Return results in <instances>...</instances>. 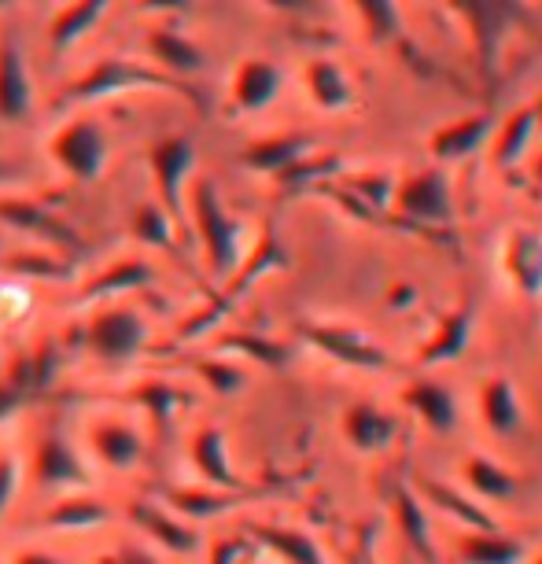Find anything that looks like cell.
I'll return each instance as SVG.
<instances>
[{
  "label": "cell",
  "instance_id": "1",
  "mask_svg": "<svg viewBox=\"0 0 542 564\" xmlns=\"http://www.w3.org/2000/svg\"><path fill=\"white\" fill-rule=\"evenodd\" d=\"M185 218L193 221L210 276L226 284L229 276L240 270L243 254H248V226L221 204L218 185L207 177H196L193 185H188Z\"/></svg>",
  "mask_w": 542,
  "mask_h": 564
},
{
  "label": "cell",
  "instance_id": "2",
  "mask_svg": "<svg viewBox=\"0 0 542 564\" xmlns=\"http://www.w3.org/2000/svg\"><path fill=\"white\" fill-rule=\"evenodd\" d=\"M82 347L89 358H97L100 366L122 369L133 366L137 358L148 355L152 347V325L137 306L115 300L93 306L89 317L82 325Z\"/></svg>",
  "mask_w": 542,
  "mask_h": 564
},
{
  "label": "cell",
  "instance_id": "3",
  "mask_svg": "<svg viewBox=\"0 0 542 564\" xmlns=\"http://www.w3.org/2000/svg\"><path fill=\"white\" fill-rule=\"evenodd\" d=\"M144 89L177 93V97H185V100H196L193 93L185 89V82L155 70L152 63H137L126 56H104L100 63H93L89 70L78 74V78L67 85L63 97H67V104H93V100L119 97V93H144Z\"/></svg>",
  "mask_w": 542,
  "mask_h": 564
},
{
  "label": "cell",
  "instance_id": "4",
  "mask_svg": "<svg viewBox=\"0 0 542 564\" xmlns=\"http://www.w3.org/2000/svg\"><path fill=\"white\" fill-rule=\"evenodd\" d=\"M52 166L63 170L78 185H97L111 166V141L100 119L93 115H74L63 126H56L45 144Z\"/></svg>",
  "mask_w": 542,
  "mask_h": 564
},
{
  "label": "cell",
  "instance_id": "5",
  "mask_svg": "<svg viewBox=\"0 0 542 564\" xmlns=\"http://www.w3.org/2000/svg\"><path fill=\"white\" fill-rule=\"evenodd\" d=\"M148 177L155 185V204L166 210L170 221L181 229L185 221V196H188V185L196 181V163H199V152H196V141L188 133H170V137H159V141L148 148Z\"/></svg>",
  "mask_w": 542,
  "mask_h": 564
},
{
  "label": "cell",
  "instance_id": "6",
  "mask_svg": "<svg viewBox=\"0 0 542 564\" xmlns=\"http://www.w3.org/2000/svg\"><path fill=\"white\" fill-rule=\"evenodd\" d=\"M30 480L37 484V491L56 498L93 491V465L59 429H45L37 435L34 454H30Z\"/></svg>",
  "mask_w": 542,
  "mask_h": 564
},
{
  "label": "cell",
  "instance_id": "7",
  "mask_svg": "<svg viewBox=\"0 0 542 564\" xmlns=\"http://www.w3.org/2000/svg\"><path fill=\"white\" fill-rule=\"evenodd\" d=\"M85 451L108 473L130 476L144 465L148 457V435L137 421L119 417V413H100V417L85 421Z\"/></svg>",
  "mask_w": 542,
  "mask_h": 564
},
{
  "label": "cell",
  "instance_id": "8",
  "mask_svg": "<svg viewBox=\"0 0 542 564\" xmlns=\"http://www.w3.org/2000/svg\"><path fill=\"white\" fill-rule=\"evenodd\" d=\"M0 221L8 229L23 232L41 248L56 251V254H67V259H78L85 251V240L78 237V229L71 221H63L56 210H48L45 204L30 196H15V193H0Z\"/></svg>",
  "mask_w": 542,
  "mask_h": 564
},
{
  "label": "cell",
  "instance_id": "9",
  "mask_svg": "<svg viewBox=\"0 0 542 564\" xmlns=\"http://www.w3.org/2000/svg\"><path fill=\"white\" fill-rule=\"evenodd\" d=\"M295 336H300L306 347H314L317 355L333 358L336 366H344V369H358V372H384V369L391 366L388 350L380 347L373 336L358 333V328H350V325L300 322V325H295Z\"/></svg>",
  "mask_w": 542,
  "mask_h": 564
},
{
  "label": "cell",
  "instance_id": "10",
  "mask_svg": "<svg viewBox=\"0 0 542 564\" xmlns=\"http://www.w3.org/2000/svg\"><path fill=\"white\" fill-rule=\"evenodd\" d=\"M454 8H458L462 19L469 23L484 74H495L506 37L528 19L524 0H454Z\"/></svg>",
  "mask_w": 542,
  "mask_h": 564
},
{
  "label": "cell",
  "instance_id": "11",
  "mask_svg": "<svg viewBox=\"0 0 542 564\" xmlns=\"http://www.w3.org/2000/svg\"><path fill=\"white\" fill-rule=\"evenodd\" d=\"M126 520H130L141 542H148L155 553L193 557V553L204 550V531L188 524V520H181L163 502H152V498H137V502L126 506Z\"/></svg>",
  "mask_w": 542,
  "mask_h": 564
},
{
  "label": "cell",
  "instance_id": "12",
  "mask_svg": "<svg viewBox=\"0 0 542 564\" xmlns=\"http://www.w3.org/2000/svg\"><path fill=\"white\" fill-rule=\"evenodd\" d=\"M188 465H193V473L199 476L204 487L232 491V495L248 491L243 476L237 473V465H232L226 432H221L218 424L207 421V424H199V429H193V435H188Z\"/></svg>",
  "mask_w": 542,
  "mask_h": 564
},
{
  "label": "cell",
  "instance_id": "13",
  "mask_svg": "<svg viewBox=\"0 0 542 564\" xmlns=\"http://www.w3.org/2000/svg\"><path fill=\"white\" fill-rule=\"evenodd\" d=\"M399 215L413 221H429V226H443L454 215L451 185H446L443 170H418V174L395 181V196H391Z\"/></svg>",
  "mask_w": 542,
  "mask_h": 564
},
{
  "label": "cell",
  "instance_id": "14",
  "mask_svg": "<svg viewBox=\"0 0 542 564\" xmlns=\"http://www.w3.org/2000/svg\"><path fill=\"white\" fill-rule=\"evenodd\" d=\"M34 115V78L23 45L4 34L0 37V122L19 126Z\"/></svg>",
  "mask_w": 542,
  "mask_h": 564
},
{
  "label": "cell",
  "instance_id": "15",
  "mask_svg": "<svg viewBox=\"0 0 542 564\" xmlns=\"http://www.w3.org/2000/svg\"><path fill=\"white\" fill-rule=\"evenodd\" d=\"M159 281V270L155 262L141 259V254H126V259H111L97 276L85 281V289L78 292V303L93 306V303H115L130 292H141V289H152Z\"/></svg>",
  "mask_w": 542,
  "mask_h": 564
},
{
  "label": "cell",
  "instance_id": "16",
  "mask_svg": "<svg viewBox=\"0 0 542 564\" xmlns=\"http://www.w3.org/2000/svg\"><path fill=\"white\" fill-rule=\"evenodd\" d=\"M111 506L93 491L59 495L45 513H41V528L56 531V535H89L111 524Z\"/></svg>",
  "mask_w": 542,
  "mask_h": 564
},
{
  "label": "cell",
  "instance_id": "17",
  "mask_svg": "<svg viewBox=\"0 0 542 564\" xmlns=\"http://www.w3.org/2000/svg\"><path fill=\"white\" fill-rule=\"evenodd\" d=\"M281 89H284V74H281L278 63L251 56V59H243L237 70H232L229 104L240 115H254V111L270 108V104L281 97Z\"/></svg>",
  "mask_w": 542,
  "mask_h": 564
},
{
  "label": "cell",
  "instance_id": "18",
  "mask_svg": "<svg viewBox=\"0 0 542 564\" xmlns=\"http://www.w3.org/2000/svg\"><path fill=\"white\" fill-rule=\"evenodd\" d=\"M339 432L358 454H380L399 440V417L377 402H355L339 421Z\"/></svg>",
  "mask_w": 542,
  "mask_h": 564
},
{
  "label": "cell",
  "instance_id": "19",
  "mask_svg": "<svg viewBox=\"0 0 542 564\" xmlns=\"http://www.w3.org/2000/svg\"><path fill=\"white\" fill-rule=\"evenodd\" d=\"M144 48H148L152 67L170 74V78H193V74H199L207 67L204 48L174 26H152L144 37Z\"/></svg>",
  "mask_w": 542,
  "mask_h": 564
},
{
  "label": "cell",
  "instance_id": "20",
  "mask_svg": "<svg viewBox=\"0 0 542 564\" xmlns=\"http://www.w3.org/2000/svg\"><path fill=\"white\" fill-rule=\"evenodd\" d=\"M402 406L435 435H451L458 429V399L451 395V388L432 377L413 380V384L402 388Z\"/></svg>",
  "mask_w": 542,
  "mask_h": 564
},
{
  "label": "cell",
  "instance_id": "21",
  "mask_svg": "<svg viewBox=\"0 0 542 564\" xmlns=\"http://www.w3.org/2000/svg\"><path fill=\"white\" fill-rule=\"evenodd\" d=\"M314 137L311 133H273V137H259L240 152V163L251 170V174H270L278 177L289 166H295L300 159L314 155Z\"/></svg>",
  "mask_w": 542,
  "mask_h": 564
},
{
  "label": "cell",
  "instance_id": "22",
  "mask_svg": "<svg viewBox=\"0 0 542 564\" xmlns=\"http://www.w3.org/2000/svg\"><path fill=\"white\" fill-rule=\"evenodd\" d=\"M502 265L506 276L513 281V289L524 300H542V237L531 229L509 232L502 248Z\"/></svg>",
  "mask_w": 542,
  "mask_h": 564
},
{
  "label": "cell",
  "instance_id": "23",
  "mask_svg": "<svg viewBox=\"0 0 542 564\" xmlns=\"http://www.w3.org/2000/svg\"><path fill=\"white\" fill-rule=\"evenodd\" d=\"M243 535L251 539V546H259L265 553H273L281 564H328L322 546L300 528H284V524H248Z\"/></svg>",
  "mask_w": 542,
  "mask_h": 564
},
{
  "label": "cell",
  "instance_id": "24",
  "mask_svg": "<svg viewBox=\"0 0 542 564\" xmlns=\"http://www.w3.org/2000/svg\"><path fill=\"white\" fill-rule=\"evenodd\" d=\"M59 372H63L59 347L52 344V339H41L30 355H23L12 366V372H8V384H15L19 395L30 402V399L48 395V391L59 384Z\"/></svg>",
  "mask_w": 542,
  "mask_h": 564
},
{
  "label": "cell",
  "instance_id": "25",
  "mask_svg": "<svg viewBox=\"0 0 542 564\" xmlns=\"http://www.w3.org/2000/svg\"><path fill=\"white\" fill-rule=\"evenodd\" d=\"M391 517H395L399 535L406 539V546L418 553L424 564H440L435 557V542H432V517L424 509L421 495H413L410 487H391Z\"/></svg>",
  "mask_w": 542,
  "mask_h": 564
},
{
  "label": "cell",
  "instance_id": "26",
  "mask_svg": "<svg viewBox=\"0 0 542 564\" xmlns=\"http://www.w3.org/2000/svg\"><path fill=\"white\" fill-rule=\"evenodd\" d=\"M248 495H232V491H215V487H166L163 491V502L166 509H174L181 520L188 524H204V520H218L232 513Z\"/></svg>",
  "mask_w": 542,
  "mask_h": 564
},
{
  "label": "cell",
  "instance_id": "27",
  "mask_svg": "<svg viewBox=\"0 0 542 564\" xmlns=\"http://www.w3.org/2000/svg\"><path fill=\"white\" fill-rule=\"evenodd\" d=\"M473 344V303H462L458 311H451L435 325V333L424 339L418 350L421 366H446V361H458Z\"/></svg>",
  "mask_w": 542,
  "mask_h": 564
},
{
  "label": "cell",
  "instance_id": "28",
  "mask_svg": "<svg viewBox=\"0 0 542 564\" xmlns=\"http://www.w3.org/2000/svg\"><path fill=\"white\" fill-rule=\"evenodd\" d=\"M495 133V115H469V119H458L451 126H443L440 133H432L429 152L440 163H458V159H469L473 152L491 141Z\"/></svg>",
  "mask_w": 542,
  "mask_h": 564
},
{
  "label": "cell",
  "instance_id": "29",
  "mask_svg": "<svg viewBox=\"0 0 542 564\" xmlns=\"http://www.w3.org/2000/svg\"><path fill=\"white\" fill-rule=\"evenodd\" d=\"M111 4L115 0H74V4L63 8V12H56L48 23V48L67 52L78 45V41H85L104 23V15H108Z\"/></svg>",
  "mask_w": 542,
  "mask_h": 564
},
{
  "label": "cell",
  "instance_id": "30",
  "mask_svg": "<svg viewBox=\"0 0 542 564\" xmlns=\"http://www.w3.org/2000/svg\"><path fill=\"white\" fill-rule=\"evenodd\" d=\"M524 542L502 531H462L454 539L458 564H524Z\"/></svg>",
  "mask_w": 542,
  "mask_h": 564
},
{
  "label": "cell",
  "instance_id": "31",
  "mask_svg": "<svg viewBox=\"0 0 542 564\" xmlns=\"http://www.w3.org/2000/svg\"><path fill=\"white\" fill-rule=\"evenodd\" d=\"M480 421L491 429L495 435H502V440H509V435L520 432V424H524V410H520V395L513 388V380L506 377H491L487 384L480 388Z\"/></svg>",
  "mask_w": 542,
  "mask_h": 564
},
{
  "label": "cell",
  "instance_id": "32",
  "mask_svg": "<svg viewBox=\"0 0 542 564\" xmlns=\"http://www.w3.org/2000/svg\"><path fill=\"white\" fill-rule=\"evenodd\" d=\"M465 487L473 491V498H480V502H513L520 495V480L513 473H509L506 465H498L495 457L487 454H473L465 457Z\"/></svg>",
  "mask_w": 542,
  "mask_h": 564
},
{
  "label": "cell",
  "instance_id": "33",
  "mask_svg": "<svg viewBox=\"0 0 542 564\" xmlns=\"http://www.w3.org/2000/svg\"><path fill=\"white\" fill-rule=\"evenodd\" d=\"M303 82H306L311 100L328 115L350 108V100H355V89H350L347 70L339 67V63H333V59H311V63H306Z\"/></svg>",
  "mask_w": 542,
  "mask_h": 564
},
{
  "label": "cell",
  "instance_id": "34",
  "mask_svg": "<svg viewBox=\"0 0 542 564\" xmlns=\"http://www.w3.org/2000/svg\"><path fill=\"white\" fill-rule=\"evenodd\" d=\"M421 491H424V498H429L435 509H440L443 517L458 520V524H465L469 531H498V520L487 513L484 506H476L469 495L454 491L451 484H443V480H421Z\"/></svg>",
  "mask_w": 542,
  "mask_h": 564
},
{
  "label": "cell",
  "instance_id": "35",
  "mask_svg": "<svg viewBox=\"0 0 542 564\" xmlns=\"http://www.w3.org/2000/svg\"><path fill=\"white\" fill-rule=\"evenodd\" d=\"M218 355L248 358L262 369H284L295 358V347L284 344V339H270L259 333H226V336H218Z\"/></svg>",
  "mask_w": 542,
  "mask_h": 564
},
{
  "label": "cell",
  "instance_id": "36",
  "mask_svg": "<svg viewBox=\"0 0 542 564\" xmlns=\"http://www.w3.org/2000/svg\"><path fill=\"white\" fill-rule=\"evenodd\" d=\"M535 133H539L535 108H520V111L509 115V119L491 133V159H495V166L520 163V155H524L528 148H531Z\"/></svg>",
  "mask_w": 542,
  "mask_h": 564
},
{
  "label": "cell",
  "instance_id": "37",
  "mask_svg": "<svg viewBox=\"0 0 542 564\" xmlns=\"http://www.w3.org/2000/svg\"><path fill=\"white\" fill-rule=\"evenodd\" d=\"M188 372L221 399H232L248 388V369H243L240 361H232L229 355H199L188 361Z\"/></svg>",
  "mask_w": 542,
  "mask_h": 564
},
{
  "label": "cell",
  "instance_id": "38",
  "mask_svg": "<svg viewBox=\"0 0 542 564\" xmlns=\"http://www.w3.org/2000/svg\"><path fill=\"white\" fill-rule=\"evenodd\" d=\"M130 232L137 243H144V248L152 251H177V226L170 221V215L163 207L155 204V199H144L141 207L133 210V221H130Z\"/></svg>",
  "mask_w": 542,
  "mask_h": 564
},
{
  "label": "cell",
  "instance_id": "39",
  "mask_svg": "<svg viewBox=\"0 0 542 564\" xmlns=\"http://www.w3.org/2000/svg\"><path fill=\"white\" fill-rule=\"evenodd\" d=\"M130 402L133 406H141L148 417H152L159 429H166L170 421L181 413V402H185V391H181L177 384H170V380H152V377H144L141 384H137L130 391Z\"/></svg>",
  "mask_w": 542,
  "mask_h": 564
},
{
  "label": "cell",
  "instance_id": "40",
  "mask_svg": "<svg viewBox=\"0 0 542 564\" xmlns=\"http://www.w3.org/2000/svg\"><path fill=\"white\" fill-rule=\"evenodd\" d=\"M8 270H12L19 281L30 284V281H63V276H71V259L67 254H56V251H37V254H15L12 262H8Z\"/></svg>",
  "mask_w": 542,
  "mask_h": 564
},
{
  "label": "cell",
  "instance_id": "41",
  "mask_svg": "<svg viewBox=\"0 0 542 564\" xmlns=\"http://www.w3.org/2000/svg\"><path fill=\"white\" fill-rule=\"evenodd\" d=\"M355 8L373 41H395L402 34L399 0H355Z\"/></svg>",
  "mask_w": 542,
  "mask_h": 564
},
{
  "label": "cell",
  "instance_id": "42",
  "mask_svg": "<svg viewBox=\"0 0 542 564\" xmlns=\"http://www.w3.org/2000/svg\"><path fill=\"white\" fill-rule=\"evenodd\" d=\"M347 188L361 199V204L380 210L391 204V196H395V177L384 174V170H361V174L347 177Z\"/></svg>",
  "mask_w": 542,
  "mask_h": 564
},
{
  "label": "cell",
  "instance_id": "43",
  "mask_svg": "<svg viewBox=\"0 0 542 564\" xmlns=\"http://www.w3.org/2000/svg\"><path fill=\"white\" fill-rule=\"evenodd\" d=\"M339 166H344V163H339L336 155H317V159L306 155L295 166L284 170V174H278V181L284 188H303V185H314V181H322L328 174H336Z\"/></svg>",
  "mask_w": 542,
  "mask_h": 564
},
{
  "label": "cell",
  "instance_id": "44",
  "mask_svg": "<svg viewBox=\"0 0 542 564\" xmlns=\"http://www.w3.org/2000/svg\"><path fill=\"white\" fill-rule=\"evenodd\" d=\"M19 487H23V462H19V454L12 446L0 443V520L15 506Z\"/></svg>",
  "mask_w": 542,
  "mask_h": 564
},
{
  "label": "cell",
  "instance_id": "45",
  "mask_svg": "<svg viewBox=\"0 0 542 564\" xmlns=\"http://www.w3.org/2000/svg\"><path fill=\"white\" fill-rule=\"evenodd\" d=\"M104 564H166V561H163V553H155L148 542L130 539V542H119V546L108 553V561H104Z\"/></svg>",
  "mask_w": 542,
  "mask_h": 564
},
{
  "label": "cell",
  "instance_id": "46",
  "mask_svg": "<svg viewBox=\"0 0 542 564\" xmlns=\"http://www.w3.org/2000/svg\"><path fill=\"white\" fill-rule=\"evenodd\" d=\"M251 550V539L248 535H229V539H218L210 546V564H240L243 553Z\"/></svg>",
  "mask_w": 542,
  "mask_h": 564
},
{
  "label": "cell",
  "instance_id": "47",
  "mask_svg": "<svg viewBox=\"0 0 542 564\" xmlns=\"http://www.w3.org/2000/svg\"><path fill=\"white\" fill-rule=\"evenodd\" d=\"M196 0H137L144 15H185L193 12Z\"/></svg>",
  "mask_w": 542,
  "mask_h": 564
},
{
  "label": "cell",
  "instance_id": "48",
  "mask_svg": "<svg viewBox=\"0 0 542 564\" xmlns=\"http://www.w3.org/2000/svg\"><path fill=\"white\" fill-rule=\"evenodd\" d=\"M12 564H67L59 553H52L45 546H23L12 553Z\"/></svg>",
  "mask_w": 542,
  "mask_h": 564
},
{
  "label": "cell",
  "instance_id": "49",
  "mask_svg": "<svg viewBox=\"0 0 542 564\" xmlns=\"http://www.w3.org/2000/svg\"><path fill=\"white\" fill-rule=\"evenodd\" d=\"M23 406H26V399L19 395V388H15V384H8V380H4V384H0V421L15 417V413L23 410Z\"/></svg>",
  "mask_w": 542,
  "mask_h": 564
},
{
  "label": "cell",
  "instance_id": "50",
  "mask_svg": "<svg viewBox=\"0 0 542 564\" xmlns=\"http://www.w3.org/2000/svg\"><path fill=\"white\" fill-rule=\"evenodd\" d=\"M265 8H278V12H303L311 0H262Z\"/></svg>",
  "mask_w": 542,
  "mask_h": 564
},
{
  "label": "cell",
  "instance_id": "51",
  "mask_svg": "<svg viewBox=\"0 0 542 564\" xmlns=\"http://www.w3.org/2000/svg\"><path fill=\"white\" fill-rule=\"evenodd\" d=\"M15 181H19V170L12 163H4V159H0V188L15 185Z\"/></svg>",
  "mask_w": 542,
  "mask_h": 564
},
{
  "label": "cell",
  "instance_id": "52",
  "mask_svg": "<svg viewBox=\"0 0 542 564\" xmlns=\"http://www.w3.org/2000/svg\"><path fill=\"white\" fill-rule=\"evenodd\" d=\"M531 174H535V181L542 185V152H539V159H535V170H531Z\"/></svg>",
  "mask_w": 542,
  "mask_h": 564
},
{
  "label": "cell",
  "instance_id": "53",
  "mask_svg": "<svg viewBox=\"0 0 542 564\" xmlns=\"http://www.w3.org/2000/svg\"><path fill=\"white\" fill-rule=\"evenodd\" d=\"M535 119H539V130H542V100L535 104Z\"/></svg>",
  "mask_w": 542,
  "mask_h": 564
},
{
  "label": "cell",
  "instance_id": "54",
  "mask_svg": "<svg viewBox=\"0 0 542 564\" xmlns=\"http://www.w3.org/2000/svg\"><path fill=\"white\" fill-rule=\"evenodd\" d=\"M4 8H8V0H0V12H4Z\"/></svg>",
  "mask_w": 542,
  "mask_h": 564
},
{
  "label": "cell",
  "instance_id": "55",
  "mask_svg": "<svg viewBox=\"0 0 542 564\" xmlns=\"http://www.w3.org/2000/svg\"><path fill=\"white\" fill-rule=\"evenodd\" d=\"M531 564H542V553H539V557H535V561H531Z\"/></svg>",
  "mask_w": 542,
  "mask_h": 564
}]
</instances>
